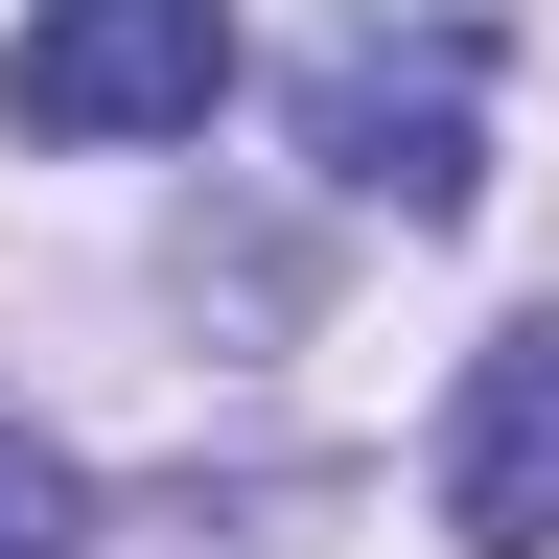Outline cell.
Here are the masks:
<instances>
[{"mask_svg": "<svg viewBox=\"0 0 559 559\" xmlns=\"http://www.w3.org/2000/svg\"><path fill=\"white\" fill-rule=\"evenodd\" d=\"M234 94V0H47L0 47V117L24 140H187Z\"/></svg>", "mask_w": 559, "mask_h": 559, "instance_id": "cell-1", "label": "cell"}, {"mask_svg": "<svg viewBox=\"0 0 559 559\" xmlns=\"http://www.w3.org/2000/svg\"><path fill=\"white\" fill-rule=\"evenodd\" d=\"M466 70H489L466 24H443V47H326V70H304V164H326L349 210H396V234H443V210L489 187V140H466Z\"/></svg>", "mask_w": 559, "mask_h": 559, "instance_id": "cell-2", "label": "cell"}, {"mask_svg": "<svg viewBox=\"0 0 559 559\" xmlns=\"http://www.w3.org/2000/svg\"><path fill=\"white\" fill-rule=\"evenodd\" d=\"M443 536L466 559H559V326L466 349V396H443Z\"/></svg>", "mask_w": 559, "mask_h": 559, "instance_id": "cell-3", "label": "cell"}, {"mask_svg": "<svg viewBox=\"0 0 559 559\" xmlns=\"http://www.w3.org/2000/svg\"><path fill=\"white\" fill-rule=\"evenodd\" d=\"M94 536V489H70V443H24V419H0V559H70Z\"/></svg>", "mask_w": 559, "mask_h": 559, "instance_id": "cell-4", "label": "cell"}]
</instances>
